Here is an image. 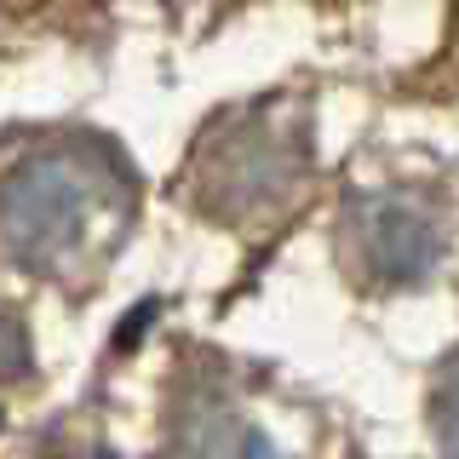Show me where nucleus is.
<instances>
[{
	"instance_id": "39448f33",
	"label": "nucleus",
	"mask_w": 459,
	"mask_h": 459,
	"mask_svg": "<svg viewBox=\"0 0 459 459\" xmlns=\"http://www.w3.org/2000/svg\"><path fill=\"white\" fill-rule=\"evenodd\" d=\"M430 420H437L442 448L459 454V356L437 373V396H430Z\"/></svg>"
},
{
	"instance_id": "423d86ee",
	"label": "nucleus",
	"mask_w": 459,
	"mask_h": 459,
	"mask_svg": "<svg viewBox=\"0 0 459 459\" xmlns=\"http://www.w3.org/2000/svg\"><path fill=\"white\" fill-rule=\"evenodd\" d=\"M29 373V333L18 316H0V379H18Z\"/></svg>"
},
{
	"instance_id": "f03ea898",
	"label": "nucleus",
	"mask_w": 459,
	"mask_h": 459,
	"mask_svg": "<svg viewBox=\"0 0 459 459\" xmlns=\"http://www.w3.org/2000/svg\"><path fill=\"white\" fill-rule=\"evenodd\" d=\"M299 178V150L287 143L270 121H241L230 143L207 155L201 167V195H207L212 212L224 219H241V212L276 201L287 184Z\"/></svg>"
},
{
	"instance_id": "7ed1b4c3",
	"label": "nucleus",
	"mask_w": 459,
	"mask_h": 459,
	"mask_svg": "<svg viewBox=\"0 0 459 459\" xmlns=\"http://www.w3.org/2000/svg\"><path fill=\"white\" fill-rule=\"evenodd\" d=\"M351 224H356V241H362L368 270H373L379 281H396V287H402V281H420L425 270L437 264V253H442L437 224H430L420 207L396 201V195H368V201H356Z\"/></svg>"
},
{
	"instance_id": "20e7f679",
	"label": "nucleus",
	"mask_w": 459,
	"mask_h": 459,
	"mask_svg": "<svg viewBox=\"0 0 459 459\" xmlns=\"http://www.w3.org/2000/svg\"><path fill=\"white\" fill-rule=\"evenodd\" d=\"M172 442H178L184 454H270V442L212 391H201V396L184 402L178 437H172Z\"/></svg>"
},
{
	"instance_id": "f257e3e1",
	"label": "nucleus",
	"mask_w": 459,
	"mask_h": 459,
	"mask_svg": "<svg viewBox=\"0 0 459 459\" xmlns=\"http://www.w3.org/2000/svg\"><path fill=\"white\" fill-rule=\"evenodd\" d=\"M92 195L98 184L75 155H29L0 178V236L23 264H52L75 247Z\"/></svg>"
}]
</instances>
